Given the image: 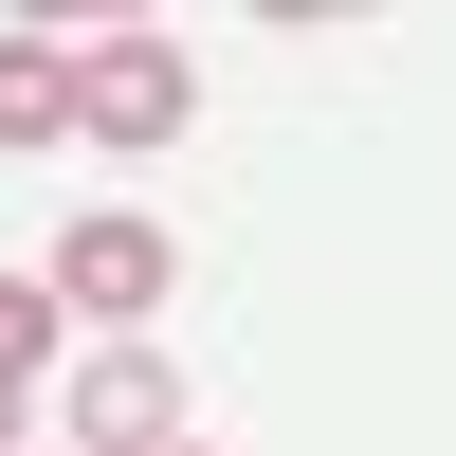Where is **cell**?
<instances>
[{
    "instance_id": "obj_5",
    "label": "cell",
    "mask_w": 456,
    "mask_h": 456,
    "mask_svg": "<svg viewBox=\"0 0 456 456\" xmlns=\"http://www.w3.org/2000/svg\"><path fill=\"white\" fill-rule=\"evenodd\" d=\"M55 329H73L55 274H0V384H37V365H55Z\"/></svg>"
},
{
    "instance_id": "obj_1",
    "label": "cell",
    "mask_w": 456,
    "mask_h": 456,
    "mask_svg": "<svg viewBox=\"0 0 456 456\" xmlns=\"http://www.w3.org/2000/svg\"><path fill=\"white\" fill-rule=\"evenodd\" d=\"M165 292H183V238H165L146 201H92V219L55 238V311L110 329V347H146V311H165Z\"/></svg>"
},
{
    "instance_id": "obj_6",
    "label": "cell",
    "mask_w": 456,
    "mask_h": 456,
    "mask_svg": "<svg viewBox=\"0 0 456 456\" xmlns=\"http://www.w3.org/2000/svg\"><path fill=\"white\" fill-rule=\"evenodd\" d=\"M0 456H19V384H0Z\"/></svg>"
},
{
    "instance_id": "obj_7",
    "label": "cell",
    "mask_w": 456,
    "mask_h": 456,
    "mask_svg": "<svg viewBox=\"0 0 456 456\" xmlns=\"http://www.w3.org/2000/svg\"><path fill=\"white\" fill-rule=\"evenodd\" d=\"M165 456H201V438H165Z\"/></svg>"
},
{
    "instance_id": "obj_3",
    "label": "cell",
    "mask_w": 456,
    "mask_h": 456,
    "mask_svg": "<svg viewBox=\"0 0 456 456\" xmlns=\"http://www.w3.org/2000/svg\"><path fill=\"white\" fill-rule=\"evenodd\" d=\"M183 438V365L165 347H92L73 365V456H165Z\"/></svg>"
},
{
    "instance_id": "obj_2",
    "label": "cell",
    "mask_w": 456,
    "mask_h": 456,
    "mask_svg": "<svg viewBox=\"0 0 456 456\" xmlns=\"http://www.w3.org/2000/svg\"><path fill=\"white\" fill-rule=\"evenodd\" d=\"M183 110H201V73H183V37H146V19H110V37H73V128L92 146H183Z\"/></svg>"
},
{
    "instance_id": "obj_4",
    "label": "cell",
    "mask_w": 456,
    "mask_h": 456,
    "mask_svg": "<svg viewBox=\"0 0 456 456\" xmlns=\"http://www.w3.org/2000/svg\"><path fill=\"white\" fill-rule=\"evenodd\" d=\"M55 128H73V37L19 19V37H0V146H55Z\"/></svg>"
}]
</instances>
